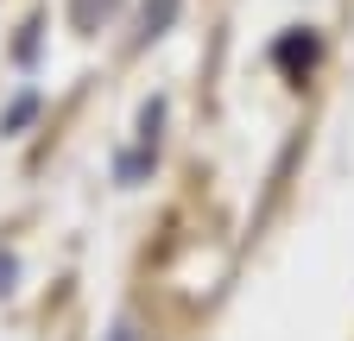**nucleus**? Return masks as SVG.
Listing matches in <instances>:
<instances>
[{"label":"nucleus","mask_w":354,"mask_h":341,"mask_svg":"<svg viewBox=\"0 0 354 341\" xmlns=\"http://www.w3.org/2000/svg\"><path fill=\"white\" fill-rule=\"evenodd\" d=\"M177 7H184V0H146V7H140V32H133V45H152V38H165L171 19H177Z\"/></svg>","instance_id":"1"},{"label":"nucleus","mask_w":354,"mask_h":341,"mask_svg":"<svg viewBox=\"0 0 354 341\" xmlns=\"http://www.w3.org/2000/svg\"><path fill=\"white\" fill-rule=\"evenodd\" d=\"M114 7H120V0H76V26H82V32H95Z\"/></svg>","instance_id":"2"},{"label":"nucleus","mask_w":354,"mask_h":341,"mask_svg":"<svg viewBox=\"0 0 354 341\" xmlns=\"http://www.w3.org/2000/svg\"><path fill=\"white\" fill-rule=\"evenodd\" d=\"M317 57V38H285L279 45V64H310Z\"/></svg>","instance_id":"3"},{"label":"nucleus","mask_w":354,"mask_h":341,"mask_svg":"<svg viewBox=\"0 0 354 341\" xmlns=\"http://www.w3.org/2000/svg\"><path fill=\"white\" fill-rule=\"evenodd\" d=\"M7 278H13V260H0V291H7Z\"/></svg>","instance_id":"4"},{"label":"nucleus","mask_w":354,"mask_h":341,"mask_svg":"<svg viewBox=\"0 0 354 341\" xmlns=\"http://www.w3.org/2000/svg\"><path fill=\"white\" fill-rule=\"evenodd\" d=\"M114 341H133V329H127V322H120V329H114Z\"/></svg>","instance_id":"5"}]
</instances>
